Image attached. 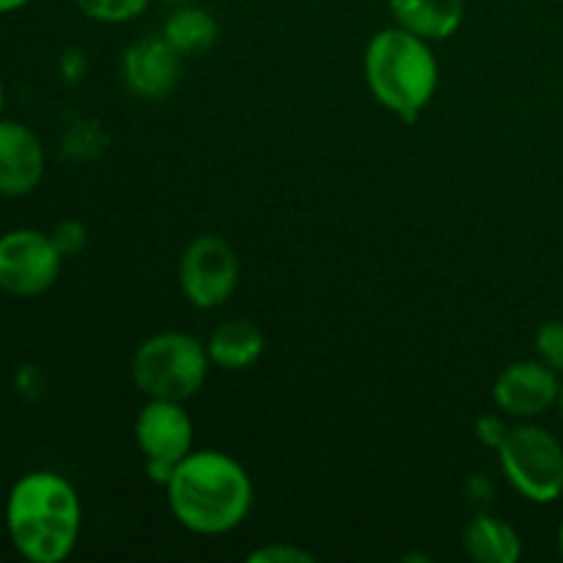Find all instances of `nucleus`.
I'll use <instances>...</instances> for the list:
<instances>
[{"label":"nucleus","mask_w":563,"mask_h":563,"mask_svg":"<svg viewBox=\"0 0 563 563\" xmlns=\"http://www.w3.org/2000/svg\"><path fill=\"white\" fill-rule=\"evenodd\" d=\"M264 350H267V339L251 319H225L209 333L207 341L209 361L223 372H245L256 366Z\"/></svg>","instance_id":"14"},{"label":"nucleus","mask_w":563,"mask_h":563,"mask_svg":"<svg viewBox=\"0 0 563 563\" xmlns=\"http://www.w3.org/2000/svg\"><path fill=\"white\" fill-rule=\"evenodd\" d=\"M47 157L31 126L0 119V196L25 198L42 185Z\"/></svg>","instance_id":"11"},{"label":"nucleus","mask_w":563,"mask_h":563,"mask_svg":"<svg viewBox=\"0 0 563 563\" xmlns=\"http://www.w3.org/2000/svg\"><path fill=\"white\" fill-rule=\"evenodd\" d=\"M60 69H64V75L69 77L71 82L80 80L82 71H86V58H82L80 49H69V53L64 55V60H60Z\"/></svg>","instance_id":"22"},{"label":"nucleus","mask_w":563,"mask_h":563,"mask_svg":"<svg viewBox=\"0 0 563 563\" xmlns=\"http://www.w3.org/2000/svg\"><path fill=\"white\" fill-rule=\"evenodd\" d=\"M3 108H5V86L3 80H0V113H3Z\"/></svg>","instance_id":"24"},{"label":"nucleus","mask_w":563,"mask_h":563,"mask_svg":"<svg viewBox=\"0 0 563 563\" xmlns=\"http://www.w3.org/2000/svg\"><path fill=\"white\" fill-rule=\"evenodd\" d=\"M82 504L77 489L53 471L25 473L11 487L5 531L16 553L31 563H60L77 548Z\"/></svg>","instance_id":"2"},{"label":"nucleus","mask_w":563,"mask_h":563,"mask_svg":"<svg viewBox=\"0 0 563 563\" xmlns=\"http://www.w3.org/2000/svg\"><path fill=\"white\" fill-rule=\"evenodd\" d=\"M561 383L559 374L542 361H517L498 374L493 385V401L506 418L544 416L553 405H559Z\"/></svg>","instance_id":"9"},{"label":"nucleus","mask_w":563,"mask_h":563,"mask_svg":"<svg viewBox=\"0 0 563 563\" xmlns=\"http://www.w3.org/2000/svg\"><path fill=\"white\" fill-rule=\"evenodd\" d=\"M462 548L476 563H517L522 555V539L504 517L476 511L462 528Z\"/></svg>","instance_id":"13"},{"label":"nucleus","mask_w":563,"mask_h":563,"mask_svg":"<svg viewBox=\"0 0 563 563\" xmlns=\"http://www.w3.org/2000/svg\"><path fill=\"white\" fill-rule=\"evenodd\" d=\"M218 20L207 9L198 5H179L174 14L165 20L159 36L181 55H201L218 44Z\"/></svg>","instance_id":"15"},{"label":"nucleus","mask_w":563,"mask_h":563,"mask_svg":"<svg viewBox=\"0 0 563 563\" xmlns=\"http://www.w3.org/2000/svg\"><path fill=\"white\" fill-rule=\"evenodd\" d=\"M363 75L385 110L405 124H416L438 91L440 66L432 42L394 25L372 36L363 55Z\"/></svg>","instance_id":"3"},{"label":"nucleus","mask_w":563,"mask_h":563,"mask_svg":"<svg viewBox=\"0 0 563 563\" xmlns=\"http://www.w3.org/2000/svg\"><path fill=\"white\" fill-rule=\"evenodd\" d=\"M152 0H75L77 9L93 22H104V25H121V22H132L148 9Z\"/></svg>","instance_id":"16"},{"label":"nucleus","mask_w":563,"mask_h":563,"mask_svg":"<svg viewBox=\"0 0 563 563\" xmlns=\"http://www.w3.org/2000/svg\"><path fill=\"white\" fill-rule=\"evenodd\" d=\"M165 498L181 528L198 537H223L245 522L253 482L231 454L192 449L165 484Z\"/></svg>","instance_id":"1"},{"label":"nucleus","mask_w":563,"mask_h":563,"mask_svg":"<svg viewBox=\"0 0 563 563\" xmlns=\"http://www.w3.org/2000/svg\"><path fill=\"white\" fill-rule=\"evenodd\" d=\"M313 561H317V555L308 553V550L300 548V544H280V542H269L247 555V563H313Z\"/></svg>","instance_id":"18"},{"label":"nucleus","mask_w":563,"mask_h":563,"mask_svg":"<svg viewBox=\"0 0 563 563\" xmlns=\"http://www.w3.org/2000/svg\"><path fill=\"white\" fill-rule=\"evenodd\" d=\"M396 25L427 42H445L465 20V0H388Z\"/></svg>","instance_id":"12"},{"label":"nucleus","mask_w":563,"mask_h":563,"mask_svg":"<svg viewBox=\"0 0 563 563\" xmlns=\"http://www.w3.org/2000/svg\"><path fill=\"white\" fill-rule=\"evenodd\" d=\"M537 357L544 366L553 368L555 374H563V322L553 319V322H544L537 330Z\"/></svg>","instance_id":"17"},{"label":"nucleus","mask_w":563,"mask_h":563,"mask_svg":"<svg viewBox=\"0 0 563 563\" xmlns=\"http://www.w3.org/2000/svg\"><path fill=\"white\" fill-rule=\"evenodd\" d=\"M163 3H168V5H185L187 0H163Z\"/></svg>","instance_id":"25"},{"label":"nucleus","mask_w":563,"mask_h":563,"mask_svg":"<svg viewBox=\"0 0 563 563\" xmlns=\"http://www.w3.org/2000/svg\"><path fill=\"white\" fill-rule=\"evenodd\" d=\"M196 427L185 401L148 399L135 418V445L146 462V476L157 487L174 476L176 465L192 451Z\"/></svg>","instance_id":"6"},{"label":"nucleus","mask_w":563,"mask_h":563,"mask_svg":"<svg viewBox=\"0 0 563 563\" xmlns=\"http://www.w3.org/2000/svg\"><path fill=\"white\" fill-rule=\"evenodd\" d=\"M49 236H53L55 247H58L64 258L77 256V253H82V247L88 245V229L80 220H60V223H55V229L49 231Z\"/></svg>","instance_id":"19"},{"label":"nucleus","mask_w":563,"mask_h":563,"mask_svg":"<svg viewBox=\"0 0 563 563\" xmlns=\"http://www.w3.org/2000/svg\"><path fill=\"white\" fill-rule=\"evenodd\" d=\"M465 498L473 506V511H489V506L495 504V482L484 473H476V476L467 478Z\"/></svg>","instance_id":"21"},{"label":"nucleus","mask_w":563,"mask_h":563,"mask_svg":"<svg viewBox=\"0 0 563 563\" xmlns=\"http://www.w3.org/2000/svg\"><path fill=\"white\" fill-rule=\"evenodd\" d=\"M240 286V258L234 247L214 234L196 236L179 258V289L192 308L214 311Z\"/></svg>","instance_id":"7"},{"label":"nucleus","mask_w":563,"mask_h":563,"mask_svg":"<svg viewBox=\"0 0 563 563\" xmlns=\"http://www.w3.org/2000/svg\"><path fill=\"white\" fill-rule=\"evenodd\" d=\"M509 432H511V427L506 423L504 412H484V416H478L476 440L484 445V449H489L498 454V449L506 443Z\"/></svg>","instance_id":"20"},{"label":"nucleus","mask_w":563,"mask_h":563,"mask_svg":"<svg viewBox=\"0 0 563 563\" xmlns=\"http://www.w3.org/2000/svg\"><path fill=\"white\" fill-rule=\"evenodd\" d=\"M121 77L135 97L163 99L179 86L181 53H176L163 36L137 38L121 55Z\"/></svg>","instance_id":"10"},{"label":"nucleus","mask_w":563,"mask_h":563,"mask_svg":"<svg viewBox=\"0 0 563 563\" xmlns=\"http://www.w3.org/2000/svg\"><path fill=\"white\" fill-rule=\"evenodd\" d=\"M559 410H561V416H563V383H561V394H559Z\"/></svg>","instance_id":"27"},{"label":"nucleus","mask_w":563,"mask_h":563,"mask_svg":"<svg viewBox=\"0 0 563 563\" xmlns=\"http://www.w3.org/2000/svg\"><path fill=\"white\" fill-rule=\"evenodd\" d=\"M64 256L53 236L36 229H11L0 236V291L38 297L55 286Z\"/></svg>","instance_id":"8"},{"label":"nucleus","mask_w":563,"mask_h":563,"mask_svg":"<svg viewBox=\"0 0 563 563\" xmlns=\"http://www.w3.org/2000/svg\"><path fill=\"white\" fill-rule=\"evenodd\" d=\"M27 3H31V0H0V14H9V11L22 9V5Z\"/></svg>","instance_id":"23"},{"label":"nucleus","mask_w":563,"mask_h":563,"mask_svg":"<svg viewBox=\"0 0 563 563\" xmlns=\"http://www.w3.org/2000/svg\"><path fill=\"white\" fill-rule=\"evenodd\" d=\"M506 482L531 504H553L563 495V445L537 423L515 427L498 449Z\"/></svg>","instance_id":"5"},{"label":"nucleus","mask_w":563,"mask_h":563,"mask_svg":"<svg viewBox=\"0 0 563 563\" xmlns=\"http://www.w3.org/2000/svg\"><path fill=\"white\" fill-rule=\"evenodd\" d=\"M559 550H561V555H563V522H561V531H559Z\"/></svg>","instance_id":"26"},{"label":"nucleus","mask_w":563,"mask_h":563,"mask_svg":"<svg viewBox=\"0 0 563 563\" xmlns=\"http://www.w3.org/2000/svg\"><path fill=\"white\" fill-rule=\"evenodd\" d=\"M212 361L201 339L181 330L148 335L132 355L130 374L146 399L187 401L203 388Z\"/></svg>","instance_id":"4"}]
</instances>
